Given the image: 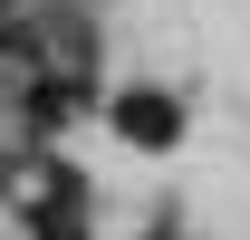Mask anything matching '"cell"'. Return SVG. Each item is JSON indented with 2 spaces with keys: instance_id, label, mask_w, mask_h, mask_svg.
Masks as SVG:
<instances>
[{
  "instance_id": "cell-1",
  "label": "cell",
  "mask_w": 250,
  "mask_h": 240,
  "mask_svg": "<svg viewBox=\"0 0 250 240\" xmlns=\"http://www.w3.org/2000/svg\"><path fill=\"white\" fill-rule=\"evenodd\" d=\"M116 135L125 144H173V135H183V106H173L164 87H125L116 96Z\"/></svg>"
},
{
  "instance_id": "cell-2",
  "label": "cell",
  "mask_w": 250,
  "mask_h": 240,
  "mask_svg": "<svg viewBox=\"0 0 250 240\" xmlns=\"http://www.w3.org/2000/svg\"><path fill=\"white\" fill-rule=\"evenodd\" d=\"M77 96H87L77 77H39V87H29V116H39V125H58L67 106H77Z\"/></svg>"
},
{
  "instance_id": "cell-3",
  "label": "cell",
  "mask_w": 250,
  "mask_h": 240,
  "mask_svg": "<svg viewBox=\"0 0 250 240\" xmlns=\"http://www.w3.org/2000/svg\"><path fill=\"white\" fill-rule=\"evenodd\" d=\"M29 231H39V240H87V211H48V202H39Z\"/></svg>"
}]
</instances>
